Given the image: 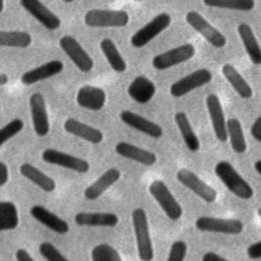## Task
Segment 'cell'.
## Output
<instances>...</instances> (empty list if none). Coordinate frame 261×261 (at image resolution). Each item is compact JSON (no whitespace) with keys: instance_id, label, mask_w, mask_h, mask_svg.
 I'll return each mask as SVG.
<instances>
[{"instance_id":"13","label":"cell","mask_w":261,"mask_h":261,"mask_svg":"<svg viewBox=\"0 0 261 261\" xmlns=\"http://www.w3.org/2000/svg\"><path fill=\"white\" fill-rule=\"evenodd\" d=\"M33 127L38 137H45L50 132V121L46 101L41 93H34L29 99Z\"/></svg>"},{"instance_id":"36","label":"cell","mask_w":261,"mask_h":261,"mask_svg":"<svg viewBox=\"0 0 261 261\" xmlns=\"http://www.w3.org/2000/svg\"><path fill=\"white\" fill-rule=\"evenodd\" d=\"M39 252L47 261H69L52 243L49 242L41 243Z\"/></svg>"},{"instance_id":"44","label":"cell","mask_w":261,"mask_h":261,"mask_svg":"<svg viewBox=\"0 0 261 261\" xmlns=\"http://www.w3.org/2000/svg\"><path fill=\"white\" fill-rule=\"evenodd\" d=\"M254 168H255V170L257 171V173H258L259 175H261V159L255 161V163H254Z\"/></svg>"},{"instance_id":"37","label":"cell","mask_w":261,"mask_h":261,"mask_svg":"<svg viewBox=\"0 0 261 261\" xmlns=\"http://www.w3.org/2000/svg\"><path fill=\"white\" fill-rule=\"evenodd\" d=\"M188 253V245L185 241H174L169 249L166 261H185Z\"/></svg>"},{"instance_id":"22","label":"cell","mask_w":261,"mask_h":261,"mask_svg":"<svg viewBox=\"0 0 261 261\" xmlns=\"http://www.w3.org/2000/svg\"><path fill=\"white\" fill-rule=\"evenodd\" d=\"M115 152L123 158L133 160L145 166H152L157 161V156L153 152L124 141L118 142L115 145Z\"/></svg>"},{"instance_id":"46","label":"cell","mask_w":261,"mask_h":261,"mask_svg":"<svg viewBox=\"0 0 261 261\" xmlns=\"http://www.w3.org/2000/svg\"><path fill=\"white\" fill-rule=\"evenodd\" d=\"M63 2H65V3H69V2H72V1H74V0H62Z\"/></svg>"},{"instance_id":"6","label":"cell","mask_w":261,"mask_h":261,"mask_svg":"<svg viewBox=\"0 0 261 261\" xmlns=\"http://www.w3.org/2000/svg\"><path fill=\"white\" fill-rule=\"evenodd\" d=\"M171 22V16L162 12L154 16L149 22L138 30L130 38V45L135 48H143L163 31H165Z\"/></svg>"},{"instance_id":"32","label":"cell","mask_w":261,"mask_h":261,"mask_svg":"<svg viewBox=\"0 0 261 261\" xmlns=\"http://www.w3.org/2000/svg\"><path fill=\"white\" fill-rule=\"evenodd\" d=\"M33 42L32 36L23 31H1L0 45L2 47L28 48Z\"/></svg>"},{"instance_id":"3","label":"cell","mask_w":261,"mask_h":261,"mask_svg":"<svg viewBox=\"0 0 261 261\" xmlns=\"http://www.w3.org/2000/svg\"><path fill=\"white\" fill-rule=\"evenodd\" d=\"M129 21L125 10L93 8L86 12L84 22L90 28H122Z\"/></svg>"},{"instance_id":"25","label":"cell","mask_w":261,"mask_h":261,"mask_svg":"<svg viewBox=\"0 0 261 261\" xmlns=\"http://www.w3.org/2000/svg\"><path fill=\"white\" fill-rule=\"evenodd\" d=\"M155 93V84L145 75L136 76L127 87L128 96L139 104H146L150 102Z\"/></svg>"},{"instance_id":"17","label":"cell","mask_w":261,"mask_h":261,"mask_svg":"<svg viewBox=\"0 0 261 261\" xmlns=\"http://www.w3.org/2000/svg\"><path fill=\"white\" fill-rule=\"evenodd\" d=\"M31 216L38 222L58 234H65L69 231V224L42 205H33L30 208Z\"/></svg>"},{"instance_id":"18","label":"cell","mask_w":261,"mask_h":261,"mask_svg":"<svg viewBox=\"0 0 261 261\" xmlns=\"http://www.w3.org/2000/svg\"><path fill=\"white\" fill-rule=\"evenodd\" d=\"M75 100L77 105L82 108L91 111H99L105 106L106 93L99 87L85 85L77 90Z\"/></svg>"},{"instance_id":"9","label":"cell","mask_w":261,"mask_h":261,"mask_svg":"<svg viewBox=\"0 0 261 261\" xmlns=\"http://www.w3.org/2000/svg\"><path fill=\"white\" fill-rule=\"evenodd\" d=\"M176 179L206 203H213L217 199L215 189L188 168H180L176 172Z\"/></svg>"},{"instance_id":"14","label":"cell","mask_w":261,"mask_h":261,"mask_svg":"<svg viewBox=\"0 0 261 261\" xmlns=\"http://www.w3.org/2000/svg\"><path fill=\"white\" fill-rule=\"evenodd\" d=\"M19 4L47 30L55 31L60 28L61 19L59 16L51 11L41 0H19Z\"/></svg>"},{"instance_id":"40","label":"cell","mask_w":261,"mask_h":261,"mask_svg":"<svg viewBox=\"0 0 261 261\" xmlns=\"http://www.w3.org/2000/svg\"><path fill=\"white\" fill-rule=\"evenodd\" d=\"M9 179V171H8V167L6 165L5 162L1 161L0 162V186L3 187L7 184Z\"/></svg>"},{"instance_id":"12","label":"cell","mask_w":261,"mask_h":261,"mask_svg":"<svg viewBox=\"0 0 261 261\" xmlns=\"http://www.w3.org/2000/svg\"><path fill=\"white\" fill-rule=\"evenodd\" d=\"M59 46L82 72H90L93 69L94 61L92 57L76 39L71 36H63L59 40Z\"/></svg>"},{"instance_id":"1","label":"cell","mask_w":261,"mask_h":261,"mask_svg":"<svg viewBox=\"0 0 261 261\" xmlns=\"http://www.w3.org/2000/svg\"><path fill=\"white\" fill-rule=\"evenodd\" d=\"M216 176L221 180L224 187L241 200H250L254 197L252 186L238 172V170L226 160H221L214 167Z\"/></svg>"},{"instance_id":"11","label":"cell","mask_w":261,"mask_h":261,"mask_svg":"<svg viewBox=\"0 0 261 261\" xmlns=\"http://www.w3.org/2000/svg\"><path fill=\"white\" fill-rule=\"evenodd\" d=\"M211 80V71L207 68H200L174 82L170 86L169 92L172 97L180 98L192 91L209 84Z\"/></svg>"},{"instance_id":"27","label":"cell","mask_w":261,"mask_h":261,"mask_svg":"<svg viewBox=\"0 0 261 261\" xmlns=\"http://www.w3.org/2000/svg\"><path fill=\"white\" fill-rule=\"evenodd\" d=\"M19 172L24 178L33 182L44 192L51 193L54 192L56 189V182L51 176L44 173L42 170L29 162L22 163L20 165Z\"/></svg>"},{"instance_id":"30","label":"cell","mask_w":261,"mask_h":261,"mask_svg":"<svg viewBox=\"0 0 261 261\" xmlns=\"http://www.w3.org/2000/svg\"><path fill=\"white\" fill-rule=\"evenodd\" d=\"M226 127L227 137L229 139L231 149L238 154L245 153L248 149V145L241 121L234 117L228 118L226 122Z\"/></svg>"},{"instance_id":"47","label":"cell","mask_w":261,"mask_h":261,"mask_svg":"<svg viewBox=\"0 0 261 261\" xmlns=\"http://www.w3.org/2000/svg\"><path fill=\"white\" fill-rule=\"evenodd\" d=\"M133 1H136V2H141V1H143V0H133Z\"/></svg>"},{"instance_id":"10","label":"cell","mask_w":261,"mask_h":261,"mask_svg":"<svg viewBox=\"0 0 261 261\" xmlns=\"http://www.w3.org/2000/svg\"><path fill=\"white\" fill-rule=\"evenodd\" d=\"M42 159L49 164L57 165L82 174L89 172L91 168L90 163L87 160L54 148L44 150L42 152Z\"/></svg>"},{"instance_id":"20","label":"cell","mask_w":261,"mask_h":261,"mask_svg":"<svg viewBox=\"0 0 261 261\" xmlns=\"http://www.w3.org/2000/svg\"><path fill=\"white\" fill-rule=\"evenodd\" d=\"M121 177V172L116 167H111L104 171L95 181L89 185L85 191L84 196L87 200L95 201L100 198L110 187L117 182Z\"/></svg>"},{"instance_id":"5","label":"cell","mask_w":261,"mask_h":261,"mask_svg":"<svg viewBox=\"0 0 261 261\" xmlns=\"http://www.w3.org/2000/svg\"><path fill=\"white\" fill-rule=\"evenodd\" d=\"M186 21L214 48L221 49L225 47L227 43L225 36L198 11L190 10L186 14Z\"/></svg>"},{"instance_id":"31","label":"cell","mask_w":261,"mask_h":261,"mask_svg":"<svg viewBox=\"0 0 261 261\" xmlns=\"http://www.w3.org/2000/svg\"><path fill=\"white\" fill-rule=\"evenodd\" d=\"M19 222L16 205L11 201L0 202V229L1 231L13 230Z\"/></svg>"},{"instance_id":"42","label":"cell","mask_w":261,"mask_h":261,"mask_svg":"<svg viewBox=\"0 0 261 261\" xmlns=\"http://www.w3.org/2000/svg\"><path fill=\"white\" fill-rule=\"evenodd\" d=\"M201 261H228V260L215 252H206L203 255Z\"/></svg>"},{"instance_id":"43","label":"cell","mask_w":261,"mask_h":261,"mask_svg":"<svg viewBox=\"0 0 261 261\" xmlns=\"http://www.w3.org/2000/svg\"><path fill=\"white\" fill-rule=\"evenodd\" d=\"M7 83H8V75H7L6 73L2 72V73L0 74V85H1V86H4V85H6Z\"/></svg>"},{"instance_id":"4","label":"cell","mask_w":261,"mask_h":261,"mask_svg":"<svg viewBox=\"0 0 261 261\" xmlns=\"http://www.w3.org/2000/svg\"><path fill=\"white\" fill-rule=\"evenodd\" d=\"M149 193L170 220L175 221L182 216L181 205L163 180L156 179L152 181L149 186Z\"/></svg>"},{"instance_id":"41","label":"cell","mask_w":261,"mask_h":261,"mask_svg":"<svg viewBox=\"0 0 261 261\" xmlns=\"http://www.w3.org/2000/svg\"><path fill=\"white\" fill-rule=\"evenodd\" d=\"M15 259L16 261H35L30 253L23 248H19L18 250H16Z\"/></svg>"},{"instance_id":"34","label":"cell","mask_w":261,"mask_h":261,"mask_svg":"<svg viewBox=\"0 0 261 261\" xmlns=\"http://www.w3.org/2000/svg\"><path fill=\"white\" fill-rule=\"evenodd\" d=\"M92 261H122L119 252L111 245L102 243L96 245L91 252Z\"/></svg>"},{"instance_id":"24","label":"cell","mask_w":261,"mask_h":261,"mask_svg":"<svg viewBox=\"0 0 261 261\" xmlns=\"http://www.w3.org/2000/svg\"><path fill=\"white\" fill-rule=\"evenodd\" d=\"M238 35L244 46V49L254 65H261V46L250 24L241 22L237 27Z\"/></svg>"},{"instance_id":"7","label":"cell","mask_w":261,"mask_h":261,"mask_svg":"<svg viewBox=\"0 0 261 261\" xmlns=\"http://www.w3.org/2000/svg\"><path fill=\"white\" fill-rule=\"evenodd\" d=\"M198 230L223 234H240L243 232L244 222L236 218H220L214 216H200L195 221Z\"/></svg>"},{"instance_id":"45","label":"cell","mask_w":261,"mask_h":261,"mask_svg":"<svg viewBox=\"0 0 261 261\" xmlns=\"http://www.w3.org/2000/svg\"><path fill=\"white\" fill-rule=\"evenodd\" d=\"M257 214H258V216L261 218V206L257 209Z\"/></svg>"},{"instance_id":"15","label":"cell","mask_w":261,"mask_h":261,"mask_svg":"<svg viewBox=\"0 0 261 261\" xmlns=\"http://www.w3.org/2000/svg\"><path fill=\"white\" fill-rule=\"evenodd\" d=\"M206 107L216 139L221 143L226 142L228 139L226 127L227 120L225 119L222 105L218 96L215 94H209L206 97Z\"/></svg>"},{"instance_id":"19","label":"cell","mask_w":261,"mask_h":261,"mask_svg":"<svg viewBox=\"0 0 261 261\" xmlns=\"http://www.w3.org/2000/svg\"><path fill=\"white\" fill-rule=\"evenodd\" d=\"M63 68L64 65L62 61L57 59L50 60L22 73L20 82L25 86H31L60 73Z\"/></svg>"},{"instance_id":"2","label":"cell","mask_w":261,"mask_h":261,"mask_svg":"<svg viewBox=\"0 0 261 261\" xmlns=\"http://www.w3.org/2000/svg\"><path fill=\"white\" fill-rule=\"evenodd\" d=\"M132 222L139 259L141 261H152L154 249L146 211L143 208H136L132 213Z\"/></svg>"},{"instance_id":"8","label":"cell","mask_w":261,"mask_h":261,"mask_svg":"<svg viewBox=\"0 0 261 261\" xmlns=\"http://www.w3.org/2000/svg\"><path fill=\"white\" fill-rule=\"evenodd\" d=\"M195 53V46L192 43H186L154 56L152 66L157 70H165L190 60Z\"/></svg>"},{"instance_id":"26","label":"cell","mask_w":261,"mask_h":261,"mask_svg":"<svg viewBox=\"0 0 261 261\" xmlns=\"http://www.w3.org/2000/svg\"><path fill=\"white\" fill-rule=\"evenodd\" d=\"M221 72L234 92L243 99H250L254 95V91L250 84L240 73V71L230 63H225L221 67Z\"/></svg>"},{"instance_id":"39","label":"cell","mask_w":261,"mask_h":261,"mask_svg":"<svg viewBox=\"0 0 261 261\" xmlns=\"http://www.w3.org/2000/svg\"><path fill=\"white\" fill-rule=\"evenodd\" d=\"M250 133L257 142L261 143V115L255 118V120L253 121L250 128Z\"/></svg>"},{"instance_id":"23","label":"cell","mask_w":261,"mask_h":261,"mask_svg":"<svg viewBox=\"0 0 261 261\" xmlns=\"http://www.w3.org/2000/svg\"><path fill=\"white\" fill-rule=\"evenodd\" d=\"M74 222L80 226L114 227L119 222V217L112 212H77Z\"/></svg>"},{"instance_id":"33","label":"cell","mask_w":261,"mask_h":261,"mask_svg":"<svg viewBox=\"0 0 261 261\" xmlns=\"http://www.w3.org/2000/svg\"><path fill=\"white\" fill-rule=\"evenodd\" d=\"M203 3L209 7L245 12L253 10L256 6L255 0H203Z\"/></svg>"},{"instance_id":"35","label":"cell","mask_w":261,"mask_h":261,"mask_svg":"<svg viewBox=\"0 0 261 261\" xmlns=\"http://www.w3.org/2000/svg\"><path fill=\"white\" fill-rule=\"evenodd\" d=\"M23 128V121L20 118H14L0 129V145H4L8 140L15 137Z\"/></svg>"},{"instance_id":"28","label":"cell","mask_w":261,"mask_h":261,"mask_svg":"<svg viewBox=\"0 0 261 261\" xmlns=\"http://www.w3.org/2000/svg\"><path fill=\"white\" fill-rule=\"evenodd\" d=\"M174 121L177 125V128L181 135V138L185 142L186 147L191 151V152H197L200 149V140L198 136L196 135L189 118L188 115L182 112L178 111L174 114Z\"/></svg>"},{"instance_id":"38","label":"cell","mask_w":261,"mask_h":261,"mask_svg":"<svg viewBox=\"0 0 261 261\" xmlns=\"http://www.w3.org/2000/svg\"><path fill=\"white\" fill-rule=\"evenodd\" d=\"M247 256L252 259V260H257V259H261V240L258 242H255L253 244H251L248 248H247Z\"/></svg>"},{"instance_id":"21","label":"cell","mask_w":261,"mask_h":261,"mask_svg":"<svg viewBox=\"0 0 261 261\" xmlns=\"http://www.w3.org/2000/svg\"><path fill=\"white\" fill-rule=\"evenodd\" d=\"M63 127L66 133L94 145L100 144L104 140V134L102 130L75 118H67L64 121Z\"/></svg>"},{"instance_id":"29","label":"cell","mask_w":261,"mask_h":261,"mask_svg":"<svg viewBox=\"0 0 261 261\" xmlns=\"http://www.w3.org/2000/svg\"><path fill=\"white\" fill-rule=\"evenodd\" d=\"M100 48H101V51L104 54L106 60L108 61L110 67L114 71H116L118 73H122L126 70L127 64H126L124 58L122 57V55L119 53L116 45L114 44V42L111 39L104 38L100 42Z\"/></svg>"},{"instance_id":"16","label":"cell","mask_w":261,"mask_h":261,"mask_svg":"<svg viewBox=\"0 0 261 261\" xmlns=\"http://www.w3.org/2000/svg\"><path fill=\"white\" fill-rule=\"evenodd\" d=\"M119 118L126 125L135 128L140 133H143L148 137L159 139L163 136V129L158 123L133 111L122 110L119 113Z\"/></svg>"}]
</instances>
